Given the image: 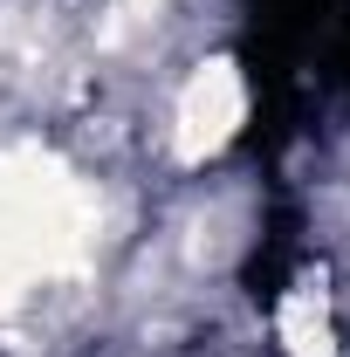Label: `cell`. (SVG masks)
Segmentation results:
<instances>
[{"label": "cell", "instance_id": "6da1fadb", "mask_svg": "<svg viewBox=\"0 0 350 357\" xmlns=\"http://www.w3.org/2000/svg\"><path fill=\"white\" fill-rule=\"evenodd\" d=\"M83 241V206L69 178L42 158H7L0 165V289L35 282L55 261H69Z\"/></svg>", "mask_w": 350, "mask_h": 357}, {"label": "cell", "instance_id": "7a4b0ae2", "mask_svg": "<svg viewBox=\"0 0 350 357\" xmlns=\"http://www.w3.org/2000/svg\"><path fill=\"white\" fill-rule=\"evenodd\" d=\"M241 124V76L227 69V62H206L185 96H178V158H206L220 151L227 137Z\"/></svg>", "mask_w": 350, "mask_h": 357}, {"label": "cell", "instance_id": "3957f363", "mask_svg": "<svg viewBox=\"0 0 350 357\" xmlns=\"http://www.w3.org/2000/svg\"><path fill=\"white\" fill-rule=\"evenodd\" d=\"M282 337H289L296 357H330V316L316 303V289H296V296L282 303Z\"/></svg>", "mask_w": 350, "mask_h": 357}, {"label": "cell", "instance_id": "277c9868", "mask_svg": "<svg viewBox=\"0 0 350 357\" xmlns=\"http://www.w3.org/2000/svg\"><path fill=\"white\" fill-rule=\"evenodd\" d=\"M131 7H158V0H131Z\"/></svg>", "mask_w": 350, "mask_h": 357}]
</instances>
